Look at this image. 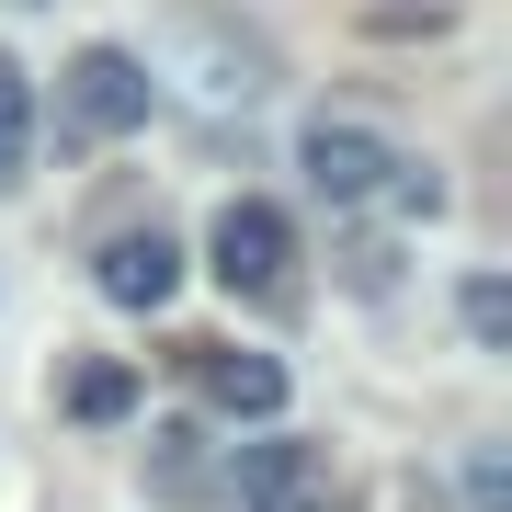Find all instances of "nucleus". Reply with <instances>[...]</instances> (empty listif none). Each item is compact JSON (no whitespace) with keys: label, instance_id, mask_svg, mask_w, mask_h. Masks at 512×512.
Segmentation results:
<instances>
[{"label":"nucleus","instance_id":"obj_1","mask_svg":"<svg viewBox=\"0 0 512 512\" xmlns=\"http://www.w3.org/2000/svg\"><path fill=\"white\" fill-rule=\"evenodd\" d=\"M148 103H160V69H148L137 46H80L69 69H57V114H69V137H137Z\"/></svg>","mask_w":512,"mask_h":512},{"label":"nucleus","instance_id":"obj_2","mask_svg":"<svg viewBox=\"0 0 512 512\" xmlns=\"http://www.w3.org/2000/svg\"><path fill=\"white\" fill-rule=\"evenodd\" d=\"M285 262H296V228H285V205H262V194H228L217 217H205V274H217L228 296H285Z\"/></svg>","mask_w":512,"mask_h":512},{"label":"nucleus","instance_id":"obj_3","mask_svg":"<svg viewBox=\"0 0 512 512\" xmlns=\"http://www.w3.org/2000/svg\"><path fill=\"white\" fill-rule=\"evenodd\" d=\"M296 171H308V194H330V205H376L387 171H399V148L376 126H353V114H308V126H296Z\"/></svg>","mask_w":512,"mask_h":512},{"label":"nucleus","instance_id":"obj_4","mask_svg":"<svg viewBox=\"0 0 512 512\" xmlns=\"http://www.w3.org/2000/svg\"><path fill=\"white\" fill-rule=\"evenodd\" d=\"M92 285H103V308L160 319L171 296H183V239H171V228H114L92 251Z\"/></svg>","mask_w":512,"mask_h":512},{"label":"nucleus","instance_id":"obj_5","mask_svg":"<svg viewBox=\"0 0 512 512\" xmlns=\"http://www.w3.org/2000/svg\"><path fill=\"white\" fill-rule=\"evenodd\" d=\"M160 57H183L205 103H262V92H274V69H262V46L217 35V23H171V35H160Z\"/></svg>","mask_w":512,"mask_h":512},{"label":"nucleus","instance_id":"obj_6","mask_svg":"<svg viewBox=\"0 0 512 512\" xmlns=\"http://www.w3.org/2000/svg\"><path fill=\"white\" fill-rule=\"evenodd\" d=\"M194 365H205V399H217L228 421H274V410H285V365H274V353H239V342H194Z\"/></svg>","mask_w":512,"mask_h":512},{"label":"nucleus","instance_id":"obj_7","mask_svg":"<svg viewBox=\"0 0 512 512\" xmlns=\"http://www.w3.org/2000/svg\"><path fill=\"white\" fill-rule=\"evenodd\" d=\"M308 478H330V456L308 433H262L251 456H228V501L251 512V501H274V490H308Z\"/></svg>","mask_w":512,"mask_h":512},{"label":"nucleus","instance_id":"obj_8","mask_svg":"<svg viewBox=\"0 0 512 512\" xmlns=\"http://www.w3.org/2000/svg\"><path fill=\"white\" fill-rule=\"evenodd\" d=\"M148 490H160V501H194L205 490V433H194V421H160V433H148Z\"/></svg>","mask_w":512,"mask_h":512},{"label":"nucleus","instance_id":"obj_9","mask_svg":"<svg viewBox=\"0 0 512 512\" xmlns=\"http://www.w3.org/2000/svg\"><path fill=\"white\" fill-rule=\"evenodd\" d=\"M23 171H35V80L0 57V194H12Z\"/></svg>","mask_w":512,"mask_h":512},{"label":"nucleus","instance_id":"obj_10","mask_svg":"<svg viewBox=\"0 0 512 512\" xmlns=\"http://www.w3.org/2000/svg\"><path fill=\"white\" fill-rule=\"evenodd\" d=\"M456 319H467L478 353H512V285H501V274H467V285H456Z\"/></svg>","mask_w":512,"mask_h":512},{"label":"nucleus","instance_id":"obj_11","mask_svg":"<svg viewBox=\"0 0 512 512\" xmlns=\"http://www.w3.org/2000/svg\"><path fill=\"white\" fill-rule=\"evenodd\" d=\"M69 410H80V421H126V410H137V365H80V376H69Z\"/></svg>","mask_w":512,"mask_h":512},{"label":"nucleus","instance_id":"obj_12","mask_svg":"<svg viewBox=\"0 0 512 512\" xmlns=\"http://www.w3.org/2000/svg\"><path fill=\"white\" fill-rule=\"evenodd\" d=\"M467 512H512V467H501V444H467Z\"/></svg>","mask_w":512,"mask_h":512},{"label":"nucleus","instance_id":"obj_13","mask_svg":"<svg viewBox=\"0 0 512 512\" xmlns=\"http://www.w3.org/2000/svg\"><path fill=\"white\" fill-rule=\"evenodd\" d=\"M251 512H342V478H308V490H274V501H251Z\"/></svg>","mask_w":512,"mask_h":512}]
</instances>
